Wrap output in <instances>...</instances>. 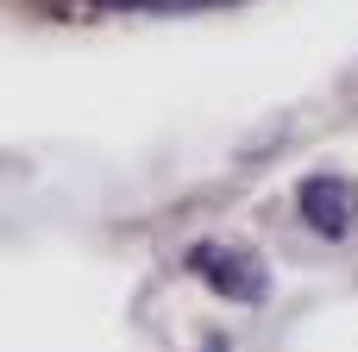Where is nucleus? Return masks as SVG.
Segmentation results:
<instances>
[{"label":"nucleus","mask_w":358,"mask_h":352,"mask_svg":"<svg viewBox=\"0 0 358 352\" xmlns=\"http://www.w3.org/2000/svg\"><path fill=\"white\" fill-rule=\"evenodd\" d=\"M302 220H308L315 233L340 239V233L352 227V189H346L340 176H308V183H302Z\"/></svg>","instance_id":"obj_2"},{"label":"nucleus","mask_w":358,"mask_h":352,"mask_svg":"<svg viewBox=\"0 0 358 352\" xmlns=\"http://www.w3.org/2000/svg\"><path fill=\"white\" fill-rule=\"evenodd\" d=\"M208 352H220V346H208Z\"/></svg>","instance_id":"obj_3"},{"label":"nucleus","mask_w":358,"mask_h":352,"mask_svg":"<svg viewBox=\"0 0 358 352\" xmlns=\"http://www.w3.org/2000/svg\"><path fill=\"white\" fill-rule=\"evenodd\" d=\"M189 265L208 277L214 296H233V302H264V265L252 252H227V246H195Z\"/></svg>","instance_id":"obj_1"}]
</instances>
